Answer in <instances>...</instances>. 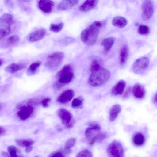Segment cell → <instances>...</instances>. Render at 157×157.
Instances as JSON below:
<instances>
[{
    "label": "cell",
    "instance_id": "obj_1",
    "mask_svg": "<svg viewBox=\"0 0 157 157\" xmlns=\"http://www.w3.org/2000/svg\"><path fill=\"white\" fill-rule=\"evenodd\" d=\"M91 74L88 80L91 86H99L107 81L111 76L110 72L103 67L97 60H93L90 66Z\"/></svg>",
    "mask_w": 157,
    "mask_h": 157
},
{
    "label": "cell",
    "instance_id": "obj_2",
    "mask_svg": "<svg viewBox=\"0 0 157 157\" xmlns=\"http://www.w3.org/2000/svg\"><path fill=\"white\" fill-rule=\"evenodd\" d=\"M104 23L96 21L83 30L81 33V39L83 43L88 46L93 45L96 42L100 29Z\"/></svg>",
    "mask_w": 157,
    "mask_h": 157
},
{
    "label": "cell",
    "instance_id": "obj_3",
    "mask_svg": "<svg viewBox=\"0 0 157 157\" xmlns=\"http://www.w3.org/2000/svg\"><path fill=\"white\" fill-rule=\"evenodd\" d=\"M64 57V53L61 52L51 53L47 57L45 66L51 70H56L61 65Z\"/></svg>",
    "mask_w": 157,
    "mask_h": 157
},
{
    "label": "cell",
    "instance_id": "obj_4",
    "mask_svg": "<svg viewBox=\"0 0 157 157\" xmlns=\"http://www.w3.org/2000/svg\"><path fill=\"white\" fill-rule=\"evenodd\" d=\"M13 19L11 15L8 13L3 14L0 18V39H3L8 35L11 31V26Z\"/></svg>",
    "mask_w": 157,
    "mask_h": 157
},
{
    "label": "cell",
    "instance_id": "obj_5",
    "mask_svg": "<svg viewBox=\"0 0 157 157\" xmlns=\"http://www.w3.org/2000/svg\"><path fill=\"white\" fill-rule=\"evenodd\" d=\"M107 150L110 157H122L124 156V150L122 145L117 141H114L110 143Z\"/></svg>",
    "mask_w": 157,
    "mask_h": 157
},
{
    "label": "cell",
    "instance_id": "obj_6",
    "mask_svg": "<svg viewBox=\"0 0 157 157\" xmlns=\"http://www.w3.org/2000/svg\"><path fill=\"white\" fill-rule=\"evenodd\" d=\"M58 115L62 123L66 128H70L73 126L75 121L72 114L69 111L64 108H61L58 111Z\"/></svg>",
    "mask_w": 157,
    "mask_h": 157
},
{
    "label": "cell",
    "instance_id": "obj_7",
    "mask_svg": "<svg viewBox=\"0 0 157 157\" xmlns=\"http://www.w3.org/2000/svg\"><path fill=\"white\" fill-rule=\"evenodd\" d=\"M149 63V60L147 57H142L137 59L133 64V72L137 74L143 73L147 68Z\"/></svg>",
    "mask_w": 157,
    "mask_h": 157
},
{
    "label": "cell",
    "instance_id": "obj_8",
    "mask_svg": "<svg viewBox=\"0 0 157 157\" xmlns=\"http://www.w3.org/2000/svg\"><path fill=\"white\" fill-rule=\"evenodd\" d=\"M141 8L142 18L144 21L148 20L152 17L154 13L151 0H144L142 4Z\"/></svg>",
    "mask_w": 157,
    "mask_h": 157
},
{
    "label": "cell",
    "instance_id": "obj_9",
    "mask_svg": "<svg viewBox=\"0 0 157 157\" xmlns=\"http://www.w3.org/2000/svg\"><path fill=\"white\" fill-rule=\"evenodd\" d=\"M101 128L97 124L92 123L86 129L85 135L87 140H90L95 138L101 132Z\"/></svg>",
    "mask_w": 157,
    "mask_h": 157
},
{
    "label": "cell",
    "instance_id": "obj_10",
    "mask_svg": "<svg viewBox=\"0 0 157 157\" xmlns=\"http://www.w3.org/2000/svg\"><path fill=\"white\" fill-rule=\"evenodd\" d=\"M54 5V2L52 0H40L38 7L43 13L48 14L52 12Z\"/></svg>",
    "mask_w": 157,
    "mask_h": 157
},
{
    "label": "cell",
    "instance_id": "obj_11",
    "mask_svg": "<svg viewBox=\"0 0 157 157\" xmlns=\"http://www.w3.org/2000/svg\"><path fill=\"white\" fill-rule=\"evenodd\" d=\"M46 33V30L44 29H38L29 34L27 36V39L31 42L38 41L44 36Z\"/></svg>",
    "mask_w": 157,
    "mask_h": 157
},
{
    "label": "cell",
    "instance_id": "obj_12",
    "mask_svg": "<svg viewBox=\"0 0 157 157\" xmlns=\"http://www.w3.org/2000/svg\"><path fill=\"white\" fill-rule=\"evenodd\" d=\"M79 3L78 0H63L58 5L57 9L59 10H70Z\"/></svg>",
    "mask_w": 157,
    "mask_h": 157
},
{
    "label": "cell",
    "instance_id": "obj_13",
    "mask_svg": "<svg viewBox=\"0 0 157 157\" xmlns=\"http://www.w3.org/2000/svg\"><path fill=\"white\" fill-rule=\"evenodd\" d=\"M74 95V92L71 89L63 91L58 97L57 101L61 103H65L70 101Z\"/></svg>",
    "mask_w": 157,
    "mask_h": 157
},
{
    "label": "cell",
    "instance_id": "obj_14",
    "mask_svg": "<svg viewBox=\"0 0 157 157\" xmlns=\"http://www.w3.org/2000/svg\"><path fill=\"white\" fill-rule=\"evenodd\" d=\"M17 114L18 117L21 120H25L28 118L33 111V108L32 106H27L20 109Z\"/></svg>",
    "mask_w": 157,
    "mask_h": 157
},
{
    "label": "cell",
    "instance_id": "obj_15",
    "mask_svg": "<svg viewBox=\"0 0 157 157\" xmlns=\"http://www.w3.org/2000/svg\"><path fill=\"white\" fill-rule=\"evenodd\" d=\"M132 93L133 96L137 99L143 98L145 95V90L144 87L140 84L136 83L132 88Z\"/></svg>",
    "mask_w": 157,
    "mask_h": 157
},
{
    "label": "cell",
    "instance_id": "obj_16",
    "mask_svg": "<svg viewBox=\"0 0 157 157\" xmlns=\"http://www.w3.org/2000/svg\"><path fill=\"white\" fill-rule=\"evenodd\" d=\"M99 0H86L79 7V9L83 12H87L96 6Z\"/></svg>",
    "mask_w": 157,
    "mask_h": 157
},
{
    "label": "cell",
    "instance_id": "obj_17",
    "mask_svg": "<svg viewBox=\"0 0 157 157\" xmlns=\"http://www.w3.org/2000/svg\"><path fill=\"white\" fill-rule=\"evenodd\" d=\"M126 83L123 80H121L117 82L112 88V92L115 95H121L123 93Z\"/></svg>",
    "mask_w": 157,
    "mask_h": 157
},
{
    "label": "cell",
    "instance_id": "obj_18",
    "mask_svg": "<svg viewBox=\"0 0 157 157\" xmlns=\"http://www.w3.org/2000/svg\"><path fill=\"white\" fill-rule=\"evenodd\" d=\"M25 67V65L23 64L12 63L6 67L5 71L7 72L13 74L23 69Z\"/></svg>",
    "mask_w": 157,
    "mask_h": 157
},
{
    "label": "cell",
    "instance_id": "obj_19",
    "mask_svg": "<svg viewBox=\"0 0 157 157\" xmlns=\"http://www.w3.org/2000/svg\"><path fill=\"white\" fill-rule=\"evenodd\" d=\"M128 47L124 44L121 47L119 59L121 65L124 64L127 62L128 56Z\"/></svg>",
    "mask_w": 157,
    "mask_h": 157
},
{
    "label": "cell",
    "instance_id": "obj_20",
    "mask_svg": "<svg viewBox=\"0 0 157 157\" xmlns=\"http://www.w3.org/2000/svg\"><path fill=\"white\" fill-rule=\"evenodd\" d=\"M74 76L73 71H71L64 74L59 77V82L64 85L70 82L72 80Z\"/></svg>",
    "mask_w": 157,
    "mask_h": 157
},
{
    "label": "cell",
    "instance_id": "obj_21",
    "mask_svg": "<svg viewBox=\"0 0 157 157\" xmlns=\"http://www.w3.org/2000/svg\"><path fill=\"white\" fill-rule=\"evenodd\" d=\"M121 108L119 104H115L111 108L109 112V119L111 121H114L121 112Z\"/></svg>",
    "mask_w": 157,
    "mask_h": 157
},
{
    "label": "cell",
    "instance_id": "obj_22",
    "mask_svg": "<svg viewBox=\"0 0 157 157\" xmlns=\"http://www.w3.org/2000/svg\"><path fill=\"white\" fill-rule=\"evenodd\" d=\"M132 141L134 144L137 146L143 145L145 142V139L143 135L140 132L134 134L132 138Z\"/></svg>",
    "mask_w": 157,
    "mask_h": 157
},
{
    "label": "cell",
    "instance_id": "obj_23",
    "mask_svg": "<svg viewBox=\"0 0 157 157\" xmlns=\"http://www.w3.org/2000/svg\"><path fill=\"white\" fill-rule=\"evenodd\" d=\"M112 23L114 26L119 28H122L127 25V21L123 17L117 16L113 18Z\"/></svg>",
    "mask_w": 157,
    "mask_h": 157
},
{
    "label": "cell",
    "instance_id": "obj_24",
    "mask_svg": "<svg viewBox=\"0 0 157 157\" xmlns=\"http://www.w3.org/2000/svg\"><path fill=\"white\" fill-rule=\"evenodd\" d=\"M114 40L112 37H108L104 39L101 42V45L103 46L105 52H109L114 44Z\"/></svg>",
    "mask_w": 157,
    "mask_h": 157
},
{
    "label": "cell",
    "instance_id": "obj_25",
    "mask_svg": "<svg viewBox=\"0 0 157 157\" xmlns=\"http://www.w3.org/2000/svg\"><path fill=\"white\" fill-rule=\"evenodd\" d=\"M41 64L40 61H37L32 63L28 68L26 73L29 76L35 74Z\"/></svg>",
    "mask_w": 157,
    "mask_h": 157
},
{
    "label": "cell",
    "instance_id": "obj_26",
    "mask_svg": "<svg viewBox=\"0 0 157 157\" xmlns=\"http://www.w3.org/2000/svg\"><path fill=\"white\" fill-rule=\"evenodd\" d=\"M15 141L17 144L21 147H27L32 146L34 143V141L30 139H17Z\"/></svg>",
    "mask_w": 157,
    "mask_h": 157
},
{
    "label": "cell",
    "instance_id": "obj_27",
    "mask_svg": "<svg viewBox=\"0 0 157 157\" xmlns=\"http://www.w3.org/2000/svg\"><path fill=\"white\" fill-rule=\"evenodd\" d=\"M84 101L83 98L79 96L74 99L71 103V106L74 108H79L82 107Z\"/></svg>",
    "mask_w": 157,
    "mask_h": 157
},
{
    "label": "cell",
    "instance_id": "obj_28",
    "mask_svg": "<svg viewBox=\"0 0 157 157\" xmlns=\"http://www.w3.org/2000/svg\"><path fill=\"white\" fill-rule=\"evenodd\" d=\"M71 71H73L72 66L70 64L66 65L57 72L56 75V77L58 78L62 75Z\"/></svg>",
    "mask_w": 157,
    "mask_h": 157
},
{
    "label": "cell",
    "instance_id": "obj_29",
    "mask_svg": "<svg viewBox=\"0 0 157 157\" xmlns=\"http://www.w3.org/2000/svg\"><path fill=\"white\" fill-rule=\"evenodd\" d=\"M34 103V100L31 99H28L18 103L16 106V108L20 109L21 108L27 106H32Z\"/></svg>",
    "mask_w": 157,
    "mask_h": 157
},
{
    "label": "cell",
    "instance_id": "obj_30",
    "mask_svg": "<svg viewBox=\"0 0 157 157\" xmlns=\"http://www.w3.org/2000/svg\"><path fill=\"white\" fill-rule=\"evenodd\" d=\"M64 24L62 22L58 24H51L49 27V30L52 32L58 33L63 28Z\"/></svg>",
    "mask_w": 157,
    "mask_h": 157
},
{
    "label": "cell",
    "instance_id": "obj_31",
    "mask_svg": "<svg viewBox=\"0 0 157 157\" xmlns=\"http://www.w3.org/2000/svg\"><path fill=\"white\" fill-rule=\"evenodd\" d=\"M137 32L140 35H146L149 33L150 29L148 26L145 25H141L138 26Z\"/></svg>",
    "mask_w": 157,
    "mask_h": 157
},
{
    "label": "cell",
    "instance_id": "obj_32",
    "mask_svg": "<svg viewBox=\"0 0 157 157\" xmlns=\"http://www.w3.org/2000/svg\"><path fill=\"white\" fill-rule=\"evenodd\" d=\"M19 40V37L18 35H14L8 38L6 40V43L9 45H12L17 43Z\"/></svg>",
    "mask_w": 157,
    "mask_h": 157
},
{
    "label": "cell",
    "instance_id": "obj_33",
    "mask_svg": "<svg viewBox=\"0 0 157 157\" xmlns=\"http://www.w3.org/2000/svg\"><path fill=\"white\" fill-rule=\"evenodd\" d=\"M76 142V139L74 138H71L68 139L65 143L64 149L70 150L75 145Z\"/></svg>",
    "mask_w": 157,
    "mask_h": 157
},
{
    "label": "cell",
    "instance_id": "obj_34",
    "mask_svg": "<svg viewBox=\"0 0 157 157\" xmlns=\"http://www.w3.org/2000/svg\"><path fill=\"white\" fill-rule=\"evenodd\" d=\"M92 154L91 152L87 149L81 151L77 155V157H92Z\"/></svg>",
    "mask_w": 157,
    "mask_h": 157
},
{
    "label": "cell",
    "instance_id": "obj_35",
    "mask_svg": "<svg viewBox=\"0 0 157 157\" xmlns=\"http://www.w3.org/2000/svg\"><path fill=\"white\" fill-rule=\"evenodd\" d=\"M64 153H67V151L65 149L63 151L60 150H57L51 153L48 156L49 157H64L65 156Z\"/></svg>",
    "mask_w": 157,
    "mask_h": 157
},
{
    "label": "cell",
    "instance_id": "obj_36",
    "mask_svg": "<svg viewBox=\"0 0 157 157\" xmlns=\"http://www.w3.org/2000/svg\"><path fill=\"white\" fill-rule=\"evenodd\" d=\"M7 150L10 155V156L12 157L18 156L17 154V149L15 146L13 145L9 146L7 148Z\"/></svg>",
    "mask_w": 157,
    "mask_h": 157
},
{
    "label": "cell",
    "instance_id": "obj_37",
    "mask_svg": "<svg viewBox=\"0 0 157 157\" xmlns=\"http://www.w3.org/2000/svg\"><path fill=\"white\" fill-rule=\"evenodd\" d=\"M107 136V134L104 132H100L96 137V141L101 143L105 140Z\"/></svg>",
    "mask_w": 157,
    "mask_h": 157
},
{
    "label": "cell",
    "instance_id": "obj_38",
    "mask_svg": "<svg viewBox=\"0 0 157 157\" xmlns=\"http://www.w3.org/2000/svg\"><path fill=\"white\" fill-rule=\"evenodd\" d=\"M51 101V99L49 98H46L43 99L42 102L41 104L42 106L45 108H47L49 106L48 103Z\"/></svg>",
    "mask_w": 157,
    "mask_h": 157
},
{
    "label": "cell",
    "instance_id": "obj_39",
    "mask_svg": "<svg viewBox=\"0 0 157 157\" xmlns=\"http://www.w3.org/2000/svg\"><path fill=\"white\" fill-rule=\"evenodd\" d=\"M131 91V87H128L124 92L123 97L124 98H128L130 95Z\"/></svg>",
    "mask_w": 157,
    "mask_h": 157
},
{
    "label": "cell",
    "instance_id": "obj_40",
    "mask_svg": "<svg viewBox=\"0 0 157 157\" xmlns=\"http://www.w3.org/2000/svg\"><path fill=\"white\" fill-rule=\"evenodd\" d=\"M53 86L54 88L56 89H59L64 86L58 81L54 82Z\"/></svg>",
    "mask_w": 157,
    "mask_h": 157
},
{
    "label": "cell",
    "instance_id": "obj_41",
    "mask_svg": "<svg viewBox=\"0 0 157 157\" xmlns=\"http://www.w3.org/2000/svg\"><path fill=\"white\" fill-rule=\"evenodd\" d=\"M0 131L1 136L3 135L6 132V131L5 128L1 126L0 127Z\"/></svg>",
    "mask_w": 157,
    "mask_h": 157
},
{
    "label": "cell",
    "instance_id": "obj_42",
    "mask_svg": "<svg viewBox=\"0 0 157 157\" xmlns=\"http://www.w3.org/2000/svg\"><path fill=\"white\" fill-rule=\"evenodd\" d=\"M96 141V140L95 138L93 139L90 140L89 143V146L90 147L93 146Z\"/></svg>",
    "mask_w": 157,
    "mask_h": 157
},
{
    "label": "cell",
    "instance_id": "obj_43",
    "mask_svg": "<svg viewBox=\"0 0 157 157\" xmlns=\"http://www.w3.org/2000/svg\"><path fill=\"white\" fill-rule=\"evenodd\" d=\"M33 147L32 146H29L26 147L25 151L26 153L30 152L32 150Z\"/></svg>",
    "mask_w": 157,
    "mask_h": 157
},
{
    "label": "cell",
    "instance_id": "obj_44",
    "mask_svg": "<svg viewBox=\"0 0 157 157\" xmlns=\"http://www.w3.org/2000/svg\"><path fill=\"white\" fill-rule=\"evenodd\" d=\"M5 3L6 5L10 6H12V3L11 0H5Z\"/></svg>",
    "mask_w": 157,
    "mask_h": 157
},
{
    "label": "cell",
    "instance_id": "obj_45",
    "mask_svg": "<svg viewBox=\"0 0 157 157\" xmlns=\"http://www.w3.org/2000/svg\"><path fill=\"white\" fill-rule=\"evenodd\" d=\"M2 155L4 157H9L10 155H9V154L6 151H3L2 152Z\"/></svg>",
    "mask_w": 157,
    "mask_h": 157
},
{
    "label": "cell",
    "instance_id": "obj_46",
    "mask_svg": "<svg viewBox=\"0 0 157 157\" xmlns=\"http://www.w3.org/2000/svg\"><path fill=\"white\" fill-rule=\"evenodd\" d=\"M154 102L157 104V92L155 94L154 98Z\"/></svg>",
    "mask_w": 157,
    "mask_h": 157
},
{
    "label": "cell",
    "instance_id": "obj_47",
    "mask_svg": "<svg viewBox=\"0 0 157 157\" xmlns=\"http://www.w3.org/2000/svg\"><path fill=\"white\" fill-rule=\"evenodd\" d=\"M18 1L21 2H29L31 0H18Z\"/></svg>",
    "mask_w": 157,
    "mask_h": 157
},
{
    "label": "cell",
    "instance_id": "obj_48",
    "mask_svg": "<svg viewBox=\"0 0 157 157\" xmlns=\"http://www.w3.org/2000/svg\"><path fill=\"white\" fill-rule=\"evenodd\" d=\"M3 60L1 59H0V66H1L2 65V64L3 63Z\"/></svg>",
    "mask_w": 157,
    "mask_h": 157
}]
</instances>
